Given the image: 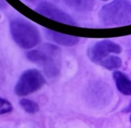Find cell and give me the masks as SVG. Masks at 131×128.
<instances>
[{"label": "cell", "mask_w": 131, "mask_h": 128, "mask_svg": "<svg viewBox=\"0 0 131 128\" xmlns=\"http://www.w3.org/2000/svg\"><path fill=\"white\" fill-rule=\"evenodd\" d=\"M27 58L40 66L49 78L57 77L60 72L62 52L55 45L46 43L36 49L26 53Z\"/></svg>", "instance_id": "6da1fadb"}, {"label": "cell", "mask_w": 131, "mask_h": 128, "mask_svg": "<svg viewBox=\"0 0 131 128\" xmlns=\"http://www.w3.org/2000/svg\"><path fill=\"white\" fill-rule=\"evenodd\" d=\"M9 27L12 38L21 48L30 49L40 42L41 36L37 28L23 18L17 17L11 19Z\"/></svg>", "instance_id": "7a4b0ae2"}, {"label": "cell", "mask_w": 131, "mask_h": 128, "mask_svg": "<svg viewBox=\"0 0 131 128\" xmlns=\"http://www.w3.org/2000/svg\"><path fill=\"white\" fill-rule=\"evenodd\" d=\"M99 18L106 27L131 24V3L127 0H114L103 6L99 12Z\"/></svg>", "instance_id": "3957f363"}, {"label": "cell", "mask_w": 131, "mask_h": 128, "mask_svg": "<svg viewBox=\"0 0 131 128\" xmlns=\"http://www.w3.org/2000/svg\"><path fill=\"white\" fill-rule=\"evenodd\" d=\"M83 95L85 102L90 107L101 109L107 106L113 98V91L109 84L101 80H94L86 86Z\"/></svg>", "instance_id": "277c9868"}, {"label": "cell", "mask_w": 131, "mask_h": 128, "mask_svg": "<svg viewBox=\"0 0 131 128\" xmlns=\"http://www.w3.org/2000/svg\"><path fill=\"white\" fill-rule=\"evenodd\" d=\"M42 74L35 69L25 70L20 75L14 87V93L19 96H25L39 90L45 83Z\"/></svg>", "instance_id": "5b68a950"}, {"label": "cell", "mask_w": 131, "mask_h": 128, "mask_svg": "<svg viewBox=\"0 0 131 128\" xmlns=\"http://www.w3.org/2000/svg\"><path fill=\"white\" fill-rule=\"evenodd\" d=\"M121 46L110 40L104 39L98 41L91 46L87 51L89 59L94 63H99L111 54H118L121 52Z\"/></svg>", "instance_id": "8992f818"}, {"label": "cell", "mask_w": 131, "mask_h": 128, "mask_svg": "<svg viewBox=\"0 0 131 128\" xmlns=\"http://www.w3.org/2000/svg\"><path fill=\"white\" fill-rule=\"evenodd\" d=\"M35 10L53 20L71 26L76 25V22L69 14L51 3L42 2L36 7Z\"/></svg>", "instance_id": "52a82bcc"}, {"label": "cell", "mask_w": 131, "mask_h": 128, "mask_svg": "<svg viewBox=\"0 0 131 128\" xmlns=\"http://www.w3.org/2000/svg\"><path fill=\"white\" fill-rule=\"evenodd\" d=\"M43 32L46 37L50 40L62 46L71 47L76 45L79 41V38L58 32L45 28Z\"/></svg>", "instance_id": "ba28073f"}, {"label": "cell", "mask_w": 131, "mask_h": 128, "mask_svg": "<svg viewBox=\"0 0 131 128\" xmlns=\"http://www.w3.org/2000/svg\"><path fill=\"white\" fill-rule=\"evenodd\" d=\"M113 77L118 90L123 95L131 96V80L120 71L114 72Z\"/></svg>", "instance_id": "9c48e42d"}, {"label": "cell", "mask_w": 131, "mask_h": 128, "mask_svg": "<svg viewBox=\"0 0 131 128\" xmlns=\"http://www.w3.org/2000/svg\"><path fill=\"white\" fill-rule=\"evenodd\" d=\"M64 4L79 12H88L95 7V0H63Z\"/></svg>", "instance_id": "30bf717a"}, {"label": "cell", "mask_w": 131, "mask_h": 128, "mask_svg": "<svg viewBox=\"0 0 131 128\" xmlns=\"http://www.w3.org/2000/svg\"><path fill=\"white\" fill-rule=\"evenodd\" d=\"M122 63V59L119 56L110 55L103 59L98 65L107 70H113L119 68Z\"/></svg>", "instance_id": "8fae6325"}, {"label": "cell", "mask_w": 131, "mask_h": 128, "mask_svg": "<svg viewBox=\"0 0 131 128\" xmlns=\"http://www.w3.org/2000/svg\"><path fill=\"white\" fill-rule=\"evenodd\" d=\"M19 104L27 113L34 114L39 110L38 104L35 101L27 98H23L19 101Z\"/></svg>", "instance_id": "7c38bea8"}, {"label": "cell", "mask_w": 131, "mask_h": 128, "mask_svg": "<svg viewBox=\"0 0 131 128\" xmlns=\"http://www.w3.org/2000/svg\"><path fill=\"white\" fill-rule=\"evenodd\" d=\"M13 110V106L10 101L6 99L0 97V115L11 113Z\"/></svg>", "instance_id": "4fadbf2b"}, {"label": "cell", "mask_w": 131, "mask_h": 128, "mask_svg": "<svg viewBox=\"0 0 131 128\" xmlns=\"http://www.w3.org/2000/svg\"><path fill=\"white\" fill-rule=\"evenodd\" d=\"M130 112H131V101H130L129 104L122 110V112L124 113H129Z\"/></svg>", "instance_id": "5bb4252c"}, {"label": "cell", "mask_w": 131, "mask_h": 128, "mask_svg": "<svg viewBox=\"0 0 131 128\" xmlns=\"http://www.w3.org/2000/svg\"><path fill=\"white\" fill-rule=\"evenodd\" d=\"M8 6V4L5 0H0V9H6Z\"/></svg>", "instance_id": "9a60e30c"}, {"label": "cell", "mask_w": 131, "mask_h": 128, "mask_svg": "<svg viewBox=\"0 0 131 128\" xmlns=\"http://www.w3.org/2000/svg\"><path fill=\"white\" fill-rule=\"evenodd\" d=\"M25 1L28 2H34V1H35V0H25Z\"/></svg>", "instance_id": "2e32d148"}, {"label": "cell", "mask_w": 131, "mask_h": 128, "mask_svg": "<svg viewBox=\"0 0 131 128\" xmlns=\"http://www.w3.org/2000/svg\"><path fill=\"white\" fill-rule=\"evenodd\" d=\"M129 120H130V122H131V115L130 116V117H129Z\"/></svg>", "instance_id": "e0dca14e"}, {"label": "cell", "mask_w": 131, "mask_h": 128, "mask_svg": "<svg viewBox=\"0 0 131 128\" xmlns=\"http://www.w3.org/2000/svg\"><path fill=\"white\" fill-rule=\"evenodd\" d=\"M102 1H108V0H102Z\"/></svg>", "instance_id": "ac0fdd59"}]
</instances>
